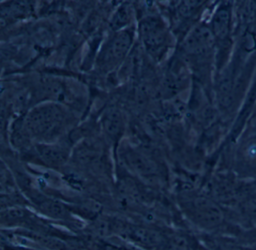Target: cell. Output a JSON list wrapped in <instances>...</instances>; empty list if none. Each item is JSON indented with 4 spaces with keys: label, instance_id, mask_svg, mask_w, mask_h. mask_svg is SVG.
Masks as SVG:
<instances>
[{
    "label": "cell",
    "instance_id": "9",
    "mask_svg": "<svg viewBox=\"0 0 256 250\" xmlns=\"http://www.w3.org/2000/svg\"><path fill=\"white\" fill-rule=\"evenodd\" d=\"M215 250H250V248H245L235 244H224L218 245Z\"/></svg>",
    "mask_w": 256,
    "mask_h": 250
},
{
    "label": "cell",
    "instance_id": "6",
    "mask_svg": "<svg viewBox=\"0 0 256 250\" xmlns=\"http://www.w3.org/2000/svg\"><path fill=\"white\" fill-rule=\"evenodd\" d=\"M40 154L42 158L49 164H60L66 160V151L56 146H41Z\"/></svg>",
    "mask_w": 256,
    "mask_h": 250
},
{
    "label": "cell",
    "instance_id": "3",
    "mask_svg": "<svg viewBox=\"0 0 256 250\" xmlns=\"http://www.w3.org/2000/svg\"><path fill=\"white\" fill-rule=\"evenodd\" d=\"M124 230V233L128 238L143 246L156 248L158 246H164L166 244V238H163L158 232L146 228L137 226L126 228Z\"/></svg>",
    "mask_w": 256,
    "mask_h": 250
},
{
    "label": "cell",
    "instance_id": "2",
    "mask_svg": "<svg viewBox=\"0 0 256 250\" xmlns=\"http://www.w3.org/2000/svg\"><path fill=\"white\" fill-rule=\"evenodd\" d=\"M187 215L198 227L206 230L216 228L222 222L220 210L210 200L204 198H196L190 200Z\"/></svg>",
    "mask_w": 256,
    "mask_h": 250
},
{
    "label": "cell",
    "instance_id": "7",
    "mask_svg": "<svg viewBox=\"0 0 256 250\" xmlns=\"http://www.w3.org/2000/svg\"><path fill=\"white\" fill-rule=\"evenodd\" d=\"M38 208L43 214L54 217L62 218L68 216V210L62 204L50 199H44L38 202Z\"/></svg>",
    "mask_w": 256,
    "mask_h": 250
},
{
    "label": "cell",
    "instance_id": "1",
    "mask_svg": "<svg viewBox=\"0 0 256 250\" xmlns=\"http://www.w3.org/2000/svg\"><path fill=\"white\" fill-rule=\"evenodd\" d=\"M64 116L56 106H46L32 110L26 120V128L36 137L48 138L58 134L64 124Z\"/></svg>",
    "mask_w": 256,
    "mask_h": 250
},
{
    "label": "cell",
    "instance_id": "5",
    "mask_svg": "<svg viewBox=\"0 0 256 250\" xmlns=\"http://www.w3.org/2000/svg\"><path fill=\"white\" fill-rule=\"evenodd\" d=\"M130 43H131V38L127 32L120 34L114 40L113 42L108 48V56L109 58L112 56L114 59H120L128 50Z\"/></svg>",
    "mask_w": 256,
    "mask_h": 250
},
{
    "label": "cell",
    "instance_id": "8",
    "mask_svg": "<svg viewBox=\"0 0 256 250\" xmlns=\"http://www.w3.org/2000/svg\"><path fill=\"white\" fill-rule=\"evenodd\" d=\"M127 17H128V13H127L126 10L121 8L116 13V16L114 18V28H121L122 25L125 24L127 20Z\"/></svg>",
    "mask_w": 256,
    "mask_h": 250
},
{
    "label": "cell",
    "instance_id": "4",
    "mask_svg": "<svg viewBox=\"0 0 256 250\" xmlns=\"http://www.w3.org/2000/svg\"><path fill=\"white\" fill-rule=\"evenodd\" d=\"M122 116L119 110L110 109L106 112L102 118V126L108 136L112 138H116L120 136L122 130Z\"/></svg>",
    "mask_w": 256,
    "mask_h": 250
}]
</instances>
